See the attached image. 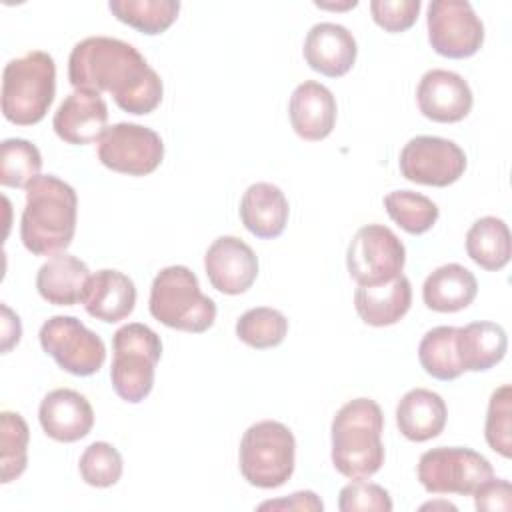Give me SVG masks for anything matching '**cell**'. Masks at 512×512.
<instances>
[{
	"mask_svg": "<svg viewBox=\"0 0 512 512\" xmlns=\"http://www.w3.org/2000/svg\"><path fill=\"white\" fill-rule=\"evenodd\" d=\"M68 80L74 90L110 92L118 108L134 116L154 112L164 94L146 58L132 44L110 36H88L72 48Z\"/></svg>",
	"mask_w": 512,
	"mask_h": 512,
	"instance_id": "6da1fadb",
	"label": "cell"
},
{
	"mask_svg": "<svg viewBox=\"0 0 512 512\" xmlns=\"http://www.w3.org/2000/svg\"><path fill=\"white\" fill-rule=\"evenodd\" d=\"M24 190L26 206L20 218L24 248L36 256H56L64 252L76 232V190L54 174L36 176Z\"/></svg>",
	"mask_w": 512,
	"mask_h": 512,
	"instance_id": "7a4b0ae2",
	"label": "cell"
},
{
	"mask_svg": "<svg viewBox=\"0 0 512 512\" xmlns=\"http://www.w3.org/2000/svg\"><path fill=\"white\" fill-rule=\"evenodd\" d=\"M384 414L370 398L348 400L330 426L332 464L350 480H368L384 464Z\"/></svg>",
	"mask_w": 512,
	"mask_h": 512,
	"instance_id": "3957f363",
	"label": "cell"
},
{
	"mask_svg": "<svg viewBox=\"0 0 512 512\" xmlns=\"http://www.w3.org/2000/svg\"><path fill=\"white\" fill-rule=\"evenodd\" d=\"M56 94V64L44 50H30L2 70V114L18 126L38 124Z\"/></svg>",
	"mask_w": 512,
	"mask_h": 512,
	"instance_id": "277c9868",
	"label": "cell"
},
{
	"mask_svg": "<svg viewBox=\"0 0 512 512\" xmlns=\"http://www.w3.org/2000/svg\"><path fill=\"white\" fill-rule=\"evenodd\" d=\"M150 314L164 326L202 334L216 320V304L202 294L196 274L180 264L162 268L150 288Z\"/></svg>",
	"mask_w": 512,
	"mask_h": 512,
	"instance_id": "5b68a950",
	"label": "cell"
},
{
	"mask_svg": "<svg viewBox=\"0 0 512 512\" xmlns=\"http://www.w3.org/2000/svg\"><path fill=\"white\" fill-rule=\"evenodd\" d=\"M110 382L114 392L130 404L142 402L154 386V370L162 356L160 336L146 324L130 322L112 336Z\"/></svg>",
	"mask_w": 512,
	"mask_h": 512,
	"instance_id": "8992f818",
	"label": "cell"
},
{
	"mask_svg": "<svg viewBox=\"0 0 512 512\" xmlns=\"http://www.w3.org/2000/svg\"><path fill=\"white\" fill-rule=\"evenodd\" d=\"M240 472L250 486L278 488L290 480L296 462V440L288 426L276 420L252 424L238 450Z\"/></svg>",
	"mask_w": 512,
	"mask_h": 512,
	"instance_id": "52a82bcc",
	"label": "cell"
},
{
	"mask_svg": "<svg viewBox=\"0 0 512 512\" xmlns=\"http://www.w3.org/2000/svg\"><path fill=\"white\" fill-rule=\"evenodd\" d=\"M422 488L430 494L470 496L494 476L492 464L466 446H438L426 450L416 468Z\"/></svg>",
	"mask_w": 512,
	"mask_h": 512,
	"instance_id": "ba28073f",
	"label": "cell"
},
{
	"mask_svg": "<svg viewBox=\"0 0 512 512\" xmlns=\"http://www.w3.org/2000/svg\"><path fill=\"white\" fill-rule=\"evenodd\" d=\"M406 248L384 224H366L356 230L348 244L346 266L358 286H378L402 274Z\"/></svg>",
	"mask_w": 512,
	"mask_h": 512,
	"instance_id": "9c48e42d",
	"label": "cell"
},
{
	"mask_svg": "<svg viewBox=\"0 0 512 512\" xmlns=\"http://www.w3.org/2000/svg\"><path fill=\"white\" fill-rule=\"evenodd\" d=\"M42 350L68 374L92 376L106 360L104 340L86 328L76 316H52L40 332Z\"/></svg>",
	"mask_w": 512,
	"mask_h": 512,
	"instance_id": "30bf717a",
	"label": "cell"
},
{
	"mask_svg": "<svg viewBox=\"0 0 512 512\" xmlns=\"http://www.w3.org/2000/svg\"><path fill=\"white\" fill-rule=\"evenodd\" d=\"M164 158L160 134L148 126L118 122L106 128L98 140V160L118 174H152Z\"/></svg>",
	"mask_w": 512,
	"mask_h": 512,
	"instance_id": "8fae6325",
	"label": "cell"
},
{
	"mask_svg": "<svg viewBox=\"0 0 512 512\" xmlns=\"http://www.w3.org/2000/svg\"><path fill=\"white\" fill-rule=\"evenodd\" d=\"M426 26L430 46L446 58H470L484 44V24L466 0H432Z\"/></svg>",
	"mask_w": 512,
	"mask_h": 512,
	"instance_id": "7c38bea8",
	"label": "cell"
},
{
	"mask_svg": "<svg viewBox=\"0 0 512 512\" xmlns=\"http://www.w3.org/2000/svg\"><path fill=\"white\" fill-rule=\"evenodd\" d=\"M400 172L406 180L444 188L460 180L466 170L464 150L440 136H416L400 152Z\"/></svg>",
	"mask_w": 512,
	"mask_h": 512,
	"instance_id": "4fadbf2b",
	"label": "cell"
},
{
	"mask_svg": "<svg viewBox=\"0 0 512 512\" xmlns=\"http://www.w3.org/2000/svg\"><path fill=\"white\" fill-rule=\"evenodd\" d=\"M204 270L210 284L228 296L244 294L258 276L254 250L236 236L216 238L204 254Z\"/></svg>",
	"mask_w": 512,
	"mask_h": 512,
	"instance_id": "5bb4252c",
	"label": "cell"
},
{
	"mask_svg": "<svg viewBox=\"0 0 512 512\" xmlns=\"http://www.w3.org/2000/svg\"><path fill=\"white\" fill-rule=\"evenodd\" d=\"M416 102L422 116L428 120L454 124L470 114L474 96L468 82L460 74L434 68L420 78L416 88Z\"/></svg>",
	"mask_w": 512,
	"mask_h": 512,
	"instance_id": "9a60e30c",
	"label": "cell"
},
{
	"mask_svg": "<svg viewBox=\"0 0 512 512\" xmlns=\"http://www.w3.org/2000/svg\"><path fill=\"white\" fill-rule=\"evenodd\" d=\"M108 104L92 90H74L68 94L52 118L56 136L74 146L92 144L106 132Z\"/></svg>",
	"mask_w": 512,
	"mask_h": 512,
	"instance_id": "2e32d148",
	"label": "cell"
},
{
	"mask_svg": "<svg viewBox=\"0 0 512 512\" xmlns=\"http://www.w3.org/2000/svg\"><path fill=\"white\" fill-rule=\"evenodd\" d=\"M38 420L44 434L56 442H78L94 426L92 404L72 388L48 392L38 408Z\"/></svg>",
	"mask_w": 512,
	"mask_h": 512,
	"instance_id": "e0dca14e",
	"label": "cell"
},
{
	"mask_svg": "<svg viewBox=\"0 0 512 512\" xmlns=\"http://www.w3.org/2000/svg\"><path fill=\"white\" fill-rule=\"evenodd\" d=\"M302 52L306 64L314 72H320L328 78H340L354 66L358 46L346 26L320 22L308 30Z\"/></svg>",
	"mask_w": 512,
	"mask_h": 512,
	"instance_id": "ac0fdd59",
	"label": "cell"
},
{
	"mask_svg": "<svg viewBox=\"0 0 512 512\" xmlns=\"http://www.w3.org/2000/svg\"><path fill=\"white\" fill-rule=\"evenodd\" d=\"M336 112L334 94L316 80L298 84L290 96V124L302 140L320 142L330 136L336 124Z\"/></svg>",
	"mask_w": 512,
	"mask_h": 512,
	"instance_id": "d6986e66",
	"label": "cell"
},
{
	"mask_svg": "<svg viewBox=\"0 0 512 512\" xmlns=\"http://www.w3.org/2000/svg\"><path fill=\"white\" fill-rule=\"evenodd\" d=\"M136 304V286L130 276L120 270H98L90 274L82 306L84 310L102 322L114 324L128 318Z\"/></svg>",
	"mask_w": 512,
	"mask_h": 512,
	"instance_id": "ffe728a7",
	"label": "cell"
},
{
	"mask_svg": "<svg viewBox=\"0 0 512 512\" xmlns=\"http://www.w3.org/2000/svg\"><path fill=\"white\" fill-rule=\"evenodd\" d=\"M290 206L284 192L270 182H256L246 188L240 200L244 228L262 240L278 238L288 224Z\"/></svg>",
	"mask_w": 512,
	"mask_h": 512,
	"instance_id": "44dd1931",
	"label": "cell"
},
{
	"mask_svg": "<svg viewBox=\"0 0 512 512\" xmlns=\"http://www.w3.org/2000/svg\"><path fill=\"white\" fill-rule=\"evenodd\" d=\"M412 304L410 280L400 274L378 286H358L354 292V308L368 326L384 328L400 322Z\"/></svg>",
	"mask_w": 512,
	"mask_h": 512,
	"instance_id": "7402d4cb",
	"label": "cell"
},
{
	"mask_svg": "<svg viewBox=\"0 0 512 512\" xmlns=\"http://www.w3.org/2000/svg\"><path fill=\"white\" fill-rule=\"evenodd\" d=\"M448 418L446 402L428 388L408 390L396 406V424L404 438L426 442L442 434Z\"/></svg>",
	"mask_w": 512,
	"mask_h": 512,
	"instance_id": "603a6c76",
	"label": "cell"
},
{
	"mask_svg": "<svg viewBox=\"0 0 512 512\" xmlns=\"http://www.w3.org/2000/svg\"><path fill=\"white\" fill-rule=\"evenodd\" d=\"M88 278L90 270L80 258L60 252L38 268L36 288L48 304L74 306L82 302Z\"/></svg>",
	"mask_w": 512,
	"mask_h": 512,
	"instance_id": "cb8c5ba5",
	"label": "cell"
},
{
	"mask_svg": "<svg viewBox=\"0 0 512 512\" xmlns=\"http://www.w3.org/2000/svg\"><path fill=\"white\" fill-rule=\"evenodd\" d=\"M478 294L476 276L462 264L450 262L428 274L422 286V300L434 312H458L468 308Z\"/></svg>",
	"mask_w": 512,
	"mask_h": 512,
	"instance_id": "d4e9b609",
	"label": "cell"
},
{
	"mask_svg": "<svg viewBox=\"0 0 512 512\" xmlns=\"http://www.w3.org/2000/svg\"><path fill=\"white\" fill-rule=\"evenodd\" d=\"M506 350V332L496 322H470L456 330V352L464 372L490 370L506 356Z\"/></svg>",
	"mask_w": 512,
	"mask_h": 512,
	"instance_id": "484cf974",
	"label": "cell"
},
{
	"mask_svg": "<svg viewBox=\"0 0 512 512\" xmlns=\"http://www.w3.org/2000/svg\"><path fill=\"white\" fill-rule=\"evenodd\" d=\"M466 254L484 270H502L512 256L508 224L496 216L478 218L466 232Z\"/></svg>",
	"mask_w": 512,
	"mask_h": 512,
	"instance_id": "4316f807",
	"label": "cell"
},
{
	"mask_svg": "<svg viewBox=\"0 0 512 512\" xmlns=\"http://www.w3.org/2000/svg\"><path fill=\"white\" fill-rule=\"evenodd\" d=\"M110 12L130 28L156 36L166 32L178 18V0H110Z\"/></svg>",
	"mask_w": 512,
	"mask_h": 512,
	"instance_id": "83f0119b",
	"label": "cell"
},
{
	"mask_svg": "<svg viewBox=\"0 0 512 512\" xmlns=\"http://www.w3.org/2000/svg\"><path fill=\"white\" fill-rule=\"evenodd\" d=\"M456 326H436L418 344V360L426 374L436 380H456L464 370L456 352Z\"/></svg>",
	"mask_w": 512,
	"mask_h": 512,
	"instance_id": "f1b7e54d",
	"label": "cell"
},
{
	"mask_svg": "<svg viewBox=\"0 0 512 512\" xmlns=\"http://www.w3.org/2000/svg\"><path fill=\"white\" fill-rule=\"evenodd\" d=\"M30 430L18 412L0 414V482L8 484L20 478L28 466Z\"/></svg>",
	"mask_w": 512,
	"mask_h": 512,
	"instance_id": "f546056e",
	"label": "cell"
},
{
	"mask_svg": "<svg viewBox=\"0 0 512 512\" xmlns=\"http://www.w3.org/2000/svg\"><path fill=\"white\" fill-rule=\"evenodd\" d=\"M388 216L408 234H424L438 220V206L424 194L412 190H394L384 196Z\"/></svg>",
	"mask_w": 512,
	"mask_h": 512,
	"instance_id": "4dcf8cb0",
	"label": "cell"
},
{
	"mask_svg": "<svg viewBox=\"0 0 512 512\" xmlns=\"http://www.w3.org/2000/svg\"><path fill=\"white\" fill-rule=\"evenodd\" d=\"M288 334L286 316L268 306L246 310L236 322V336L250 348L266 350L284 342Z\"/></svg>",
	"mask_w": 512,
	"mask_h": 512,
	"instance_id": "1f68e13d",
	"label": "cell"
},
{
	"mask_svg": "<svg viewBox=\"0 0 512 512\" xmlns=\"http://www.w3.org/2000/svg\"><path fill=\"white\" fill-rule=\"evenodd\" d=\"M40 150L24 138H6L0 144V184L8 188H26L40 176Z\"/></svg>",
	"mask_w": 512,
	"mask_h": 512,
	"instance_id": "d6a6232c",
	"label": "cell"
},
{
	"mask_svg": "<svg viewBox=\"0 0 512 512\" xmlns=\"http://www.w3.org/2000/svg\"><path fill=\"white\" fill-rule=\"evenodd\" d=\"M484 438L488 446L502 458L512 456V388L502 384L496 388L488 402Z\"/></svg>",
	"mask_w": 512,
	"mask_h": 512,
	"instance_id": "836d02e7",
	"label": "cell"
},
{
	"mask_svg": "<svg viewBox=\"0 0 512 512\" xmlns=\"http://www.w3.org/2000/svg\"><path fill=\"white\" fill-rule=\"evenodd\" d=\"M78 470L82 480L94 488L114 486L124 470L120 452L108 442H92L80 456Z\"/></svg>",
	"mask_w": 512,
	"mask_h": 512,
	"instance_id": "e575fe53",
	"label": "cell"
},
{
	"mask_svg": "<svg viewBox=\"0 0 512 512\" xmlns=\"http://www.w3.org/2000/svg\"><path fill=\"white\" fill-rule=\"evenodd\" d=\"M340 512H390L394 508L388 490L368 480H354L338 494Z\"/></svg>",
	"mask_w": 512,
	"mask_h": 512,
	"instance_id": "d590c367",
	"label": "cell"
},
{
	"mask_svg": "<svg viewBox=\"0 0 512 512\" xmlns=\"http://www.w3.org/2000/svg\"><path fill=\"white\" fill-rule=\"evenodd\" d=\"M420 6V0H372L370 12L382 30L404 32L414 26Z\"/></svg>",
	"mask_w": 512,
	"mask_h": 512,
	"instance_id": "8d00e7d4",
	"label": "cell"
},
{
	"mask_svg": "<svg viewBox=\"0 0 512 512\" xmlns=\"http://www.w3.org/2000/svg\"><path fill=\"white\" fill-rule=\"evenodd\" d=\"M474 506L476 510H512V486L508 480L502 478H490L484 484H480L474 492Z\"/></svg>",
	"mask_w": 512,
	"mask_h": 512,
	"instance_id": "74e56055",
	"label": "cell"
},
{
	"mask_svg": "<svg viewBox=\"0 0 512 512\" xmlns=\"http://www.w3.org/2000/svg\"><path fill=\"white\" fill-rule=\"evenodd\" d=\"M258 510H298V512L310 510V512H322L324 504H322V500L312 490H302V492L290 494L288 498L262 502L258 506Z\"/></svg>",
	"mask_w": 512,
	"mask_h": 512,
	"instance_id": "f35d334b",
	"label": "cell"
},
{
	"mask_svg": "<svg viewBox=\"0 0 512 512\" xmlns=\"http://www.w3.org/2000/svg\"><path fill=\"white\" fill-rule=\"evenodd\" d=\"M20 336V318L6 304H2V352H8L12 346H16L20 342Z\"/></svg>",
	"mask_w": 512,
	"mask_h": 512,
	"instance_id": "ab89813d",
	"label": "cell"
},
{
	"mask_svg": "<svg viewBox=\"0 0 512 512\" xmlns=\"http://www.w3.org/2000/svg\"><path fill=\"white\" fill-rule=\"evenodd\" d=\"M422 508H450V510H456V506L450 504V502H430V504H424Z\"/></svg>",
	"mask_w": 512,
	"mask_h": 512,
	"instance_id": "60d3db41",
	"label": "cell"
}]
</instances>
